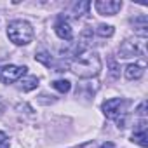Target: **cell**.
Masks as SVG:
<instances>
[{
    "mask_svg": "<svg viewBox=\"0 0 148 148\" xmlns=\"http://www.w3.org/2000/svg\"><path fill=\"white\" fill-rule=\"evenodd\" d=\"M70 70L75 73L77 77H82V79H91V77H96L99 70H101V59L96 52L92 51H84L80 54L75 56L71 63H68Z\"/></svg>",
    "mask_w": 148,
    "mask_h": 148,
    "instance_id": "obj_1",
    "label": "cell"
},
{
    "mask_svg": "<svg viewBox=\"0 0 148 148\" xmlns=\"http://www.w3.org/2000/svg\"><path fill=\"white\" fill-rule=\"evenodd\" d=\"M108 71H110V77H112V79H117V77L120 75V66H119V63H117L113 58L108 59Z\"/></svg>",
    "mask_w": 148,
    "mask_h": 148,
    "instance_id": "obj_15",
    "label": "cell"
},
{
    "mask_svg": "<svg viewBox=\"0 0 148 148\" xmlns=\"http://www.w3.org/2000/svg\"><path fill=\"white\" fill-rule=\"evenodd\" d=\"M119 54L122 59L127 58H134V56H145L146 54V38L143 37H136V38H127L120 44L119 47Z\"/></svg>",
    "mask_w": 148,
    "mask_h": 148,
    "instance_id": "obj_3",
    "label": "cell"
},
{
    "mask_svg": "<svg viewBox=\"0 0 148 148\" xmlns=\"http://www.w3.org/2000/svg\"><path fill=\"white\" fill-rule=\"evenodd\" d=\"M91 9V2H87V0H80V2H77L75 5H73V14H75L77 18L80 16H86Z\"/></svg>",
    "mask_w": 148,
    "mask_h": 148,
    "instance_id": "obj_10",
    "label": "cell"
},
{
    "mask_svg": "<svg viewBox=\"0 0 148 148\" xmlns=\"http://www.w3.org/2000/svg\"><path fill=\"white\" fill-rule=\"evenodd\" d=\"M94 9L101 16H115L122 9V2H119V0H96Z\"/></svg>",
    "mask_w": 148,
    "mask_h": 148,
    "instance_id": "obj_6",
    "label": "cell"
},
{
    "mask_svg": "<svg viewBox=\"0 0 148 148\" xmlns=\"http://www.w3.org/2000/svg\"><path fill=\"white\" fill-rule=\"evenodd\" d=\"M26 66L18 64H4L0 66V82L2 84H12L16 80H21L26 75Z\"/></svg>",
    "mask_w": 148,
    "mask_h": 148,
    "instance_id": "obj_4",
    "label": "cell"
},
{
    "mask_svg": "<svg viewBox=\"0 0 148 148\" xmlns=\"http://www.w3.org/2000/svg\"><path fill=\"white\" fill-rule=\"evenodd\" d=\"M54 32H56V35H58L59 38H63V40H71V38H73V30H71V26H70L66 21H58L56 26H54Z\"/></svg>",
    "mask_w": 148,
    "mask_h": 148,
    "instance_id": "obj_7",
    "label": "cell"
},
{
    "mask_svg": "<svg viewBox=\"0 0 148 148\" xmlns=\"http://www.w3.org/2000/svg\"><path fill=\"white\" fill-rule=\"evenodd\" d=\"M125 108H127V103L122 98H112V99H106L101 105V110H103V113H105L106 119L124 117L125 115Z\"/></svg>",
    "mask_w": 148,
    "mask_h": 148,
    "instance_id": "obj_5",
    "label": "cell"
},
{
    "mask_svg": "<svg viewBox=\"0 0 148 148\" xmlns=\"http://www.w3.org/2000/svg\"><path fill=\"white\" fill-rule=\"evenodd\" d=\"M7 37L16 45H26L33 40V28L23 19H16L7 25Z\"/></svg>",
    "mask_w": 148,
    "mask_h": 148,
    "instance_id": "obj_2",
    "label": "cell"
},
{
    "mask_svg": "<svg viewBox=\"0 0 148 148\" xmlns=\"http://www.w3.org/2000/svg\"><path fill=\"white\" fill-rule=\"evenodd\" d=\"M2 110H4V105H2V103H0V112H2Z\"/></svg>",
    "mask_w": 148,
    "mask_h": 148,
    "instance_id": "obj_20",
    "label": "cell"
},
{
    "mask_svg": "<svg viewBox=\"0 0 148 148\" xmlns=\"http://www.w3.org/2000/svg\"><path fill=\"white\" fill-rule=\"evenodd\" d=\"M96 32H98V35H99V37H112L115 30H113V26H112V25H98Z\"/></svg>",
    "mask_w": 148,
    "mask_h": 148,
    "instance_id": "obj_16",
    "label": "cell"
},
{
    "mask_svg": "<svg viewBox=\"0 0 148 148\" xmlns=\"http://www.w3.org/2000/svg\"><path fill=\"white\" fill-rule=\"evenodd\" d=\"M145 108H146V101H143V103L139 105V108H138V113H139L141 117H145V113H146V112H145Z\"/></svg>",
    "mask_w": 148,
    "mask_h": 148,
    "instance_id": "obj_18",
    "label": "cell"
},
{
    "mask_svg": "<svg viewBox=\"0 0 148 148\" xmlns=\"http://www.w3.org/2000/svg\"><path fill=\"white\" fill-rule=\"evenodd\" d=\"M0 148H9V138L2 131H0Z\"/></svg>",
    "mask_w": 148,
    "mask_h": 148,
    "instance_id": "obj_17",
    "label": "cell"
},
{
    "mask_svg": "<svg viewBox=\"0 0 148 148\" xmlns=\"http://www.w3.org/2000/svg\"><path fill=\"white\" fill-rule=\"evenodd\" d=\"M131 23H132L134 30H136L143 38H146V33H148V19H146V16H138V18H134Z\"/></svg>",
    "mask_w": 148,
    "mask_h": 148,
    "instance_id": "obj_9",
    "label": "cell"
},
{
    "mask_svg": "<svg viewBox=\"0 0 148 148\" xmlns=\"http://www.w3.org/2000/svg\"><path fill=\"white\" fill-rule=\"evenodd\" d=\"M101 148H115V145H113L112 141H106V143H103V145H101Z\"/></svg>",
    "mask_w": 148,
    "mask_h": 148,
    "instance_id": "obj_19",
    "label": "cell"
},
{
    "mask_svg": "<svg viewBox=\"0 0 148 148\" xmlns=\"http://www.w3.org/2000/svg\"><path fill=\"white\" fill-rule=\"evenodd\" d=\"M143 64H127L125 70H124V75L127 80H136V79H141L143 77Z\"/></svg>",
    "mask_w": 148,
    "mask_h": 148,
    "instance_id": "obj_8",
    "label": "cell"
},
{
    "mask_svg": "<svg viewBox=\"0 0 148 148\" xmlns=\"http://www.w3.org/2000/svg\"><path fill=\"white\" fill-rule=\"evenodd\" d=\"M52 87L56 89V91H59V92H68L70 89H71V84L66 80V79H59V80H54L52 82Z\"/></svg>",
    "mask_w": 148,
    "mask_h": 148,
    "instance_id": "obj_14",
    "label": "cell"
},
{
    "mask_svg": "<svg viewBox=\"0 0 148 148\" xmlns=\"http://www.w3.org/2000/svg\"><path fill=\"white\" fill-rule=\"evenodd\" d=\"M131 141L132 143H138L139 146L146 148L148 146V132L146 131H136L132 136H131Z\"/></svg>",
    "mask_w": 148,
    "mask_h": 148,
    "instance_id": "obj_11",
    "label": "cell"
},
{
    "mask_svg": "<svg viewBox=\"0 0 148 148\" xmlns=\"http://www.w3.org/2000/svg\"><path fill=\"white\" fill-rule=\"evenodd\" d=\"M37 86H38V79L37 77H25V79H21V89L25 92L37 89Z\"/></svg>",
    "mask_w": 148,
    "mask_h": 148,
    "instance_id": "obj_12",
    "label": "cell"
},
{
    "mask_svg": "<svg viewBox=\"0 0 148 148\" xmlns=\"http://www.w3.org/2000/svg\"><path fill=\"white\" fill-rule=\"evenodd\" d=\"M35 59L38 61V63H42V64H45V66H52L54 64V59L51 58V54L49 52H45V51H40V52H37L35 54Z\"/></svg>",
    "mask_w": 148,
    "mask_h": 148,
    "instance_id": "obj_13",
    "label": "cell"
}]
</instances>
